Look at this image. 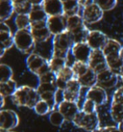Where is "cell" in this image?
<instances>
[{
    "label": "cell",
    "mask_w": 123,
    "mask_h": 132,
    "mask_svg": "<svg viewBox=\"0 0 123 132\" xmlns=\"http://www.w3.org/2000/svg\"><path fill=\"white\" fill-rule=\"evenodd\" d=\"M81 15L86 24H94L103 19L104 12L95 1H91L87 6L82 8Z\"/></svg>",
    "instance_id": "cell-7"
},
{
    "label": "cell",
    "mask_w": 123,
    "mask_h": 132,
    "mask_svg": "<svg viewBox=\"0 0 123 132\" xmlns=\"http://www.w3.org/2000/svg\"><path fill=\"white\" fill-rule=\"evenodd\" d=\"M91 52H92V49L85 42V43H76V44H73L70 53L74 57L75 61H81V62L87 63Z\"/></svg>",
    "instance_id": "cell-18"
},
{
    "label": "cell",
    "mask_w": 123,
    "mask_h": 132,
    "mask_svg": "<svg viewBox=\"0 0 123 132\" xmlns=\"http://www.w3.org/2000/svg\"><path fill=\"white\" fill-rule=\"evenodd\" d=\"M110 115L116 125L123 121V86L117 88L112 94Z\"/></svg>",
    "instance_id": "cell-6"
},
{
    "label": "cell",
    "mask_w": 123,
    "mask_h": 132,
    "mask_svg": "<svg viewBox=\"0 0 123 132\" xmlns=\"http://www.w3.org/2000/svg\"><path fill=\"white\" fill-rule=\"evenodd\" d=\"M30 32L32 34L36 44H41V43L48 40L51 38H53L52 34L50 33V31L47 28L46 22L31 24Z\"/></svg>",
    "instance_id": "cell-14"
},
{
    "label": "cell",
    "mask_w": 123,
    "mask_h": 132,
    "mask_svg": "<svg viewBox=\"0 0 123 132\" xmlns=\"http://www.w3.org/2000/svg\"><path fill=\"white\" fill-rule=\"evenodd\" d=\"M49 121L55 126H61L64 122L65 121V119L64 116L59 112L57 109L53 110L49 114Z\"/></svg>",
    "instance_id": "cell-35"
},
{
    "label": "cell",
    "mask_w": 123,
    "mask_h": 132,
    "mask_svg": "<svg viewBox=\"0 0 123 132\" xmlns=\"http://www.w3.org/2000/svg\"><path fill=\"white\" fill-rule=\"evenodd\" d=\"M85 26H86V23H85L81 15L69 16L66 19V30L68 32H70V33L81 29V28H83Z\"/></svg>",
    "instance_id": "cell-26"
},
{
    "label": "cell",
    "mask_w": 123,
    "mask_h": 132,
    "mask_svg": "<svg viewBox=\"0 0 123 132\" xmlns=\"http://www.w3.org/2000/svg\"><path fill=\"white\" fill-rule=\"evenodd\" d=\"M72 123L78 128L87 132H91L100 127V119L98 113L86 114L80 111L72 121Z\"/></svg>",
    "instance_id": "cell-5"
},
{
    "label": "cell",
    "mask_w": 123,
    "mask_h": 132,
    "mask_svg": "<svg viewBox=\"0 0 123 132\" xmlns=\"http://www.w3.org/2000/svg\"><path fill=\"white\" fill-rule=\"evenodd\" d=\"M119 82V75L115 73L111 70H106L97 74V84L101 88L105 89H112L116 87V85Z\"/></svg>",
    "instance_id": "cell-12"
},
{
    "label": "cell",
    "mask_w": 123,
    "mask_h": 132,
    "mask_svg": "<svg viewBox=\"0 0 123 132\" xmlns=\"http://www.w3.org/2000/svg\"><path fill=\"white\" fill-rule=\"evenodd\" d=\"M37 91L39 94H43V93H55L57 91V86L56 83H39L37 87Z\"/></svg>",
    "instance_id": "cell-37"
},
{
    "label": "cell",
    "mask_w": 123,
    "mask_h": 132,
    "mask_svg": "<svg viewBox=\"0 0 123 132\" xmlns=\"http://www.w3.org/2000/svg\"><path fill=\"white\" fill-rule=\"evenodd\" d=\"M26 67L30 72L35 74L38 78L51 71L49 59L44 58L39 53H32L26 58Z\"/></svg>",
    "instance_id": "cell-3"
},
{
    "label": "cell",
    "mask_w": 123,
    "mask_h": 132,
    "mask_svg": "<svg viewBox=\"0 0 123 132\" xmlns=\"http://www.w3.org/2000/svg\"><path fill=\"white\" fill-rule=\"evenodd\" d=\"M14 44L23 54H32L36 47V42L30 30H16L14 34Z\"/></svg>",
    "instance_id": "cell-4"
},
{
    "label": "cell",
    "mask_w": 123,
    "mask_h": 132,
    "mask_svg": "<svg viewBox=\"0 0 123 132\" xmlns=\"http://www.w3.org/2000/svg\"><path fill=\"white\" fill-rule=\"evenodd\" d=\"M106 60H107L109 70H111L115 73L119 75L123 70V61L120 58V55L108 57V58H106Z\"/></svg>",
    "instance_id": "cell-29"
},
{
    "label": "cell",
    "mask_w": 123,
    "mask_h": 132,
    "mask_svg": "<svg viewBox=\"0 0 123 132\" xmlns=\"http://www.w3.org/2000/svg\"><path fill=\"white\" fill-rule=\"evenodd\" d=\"M41 7L46 13L47 16L64 15L63 1H60V0H42Z\"/></svg>",
    "instance_id": "cell-19"
},
{
    "label": "cell",
    "mask_w": 123,
    "mask_h": 132,
    "mask_svg": "<svg viewBox=\"0 0 123 132\" xmlns=\"http://www.w3.org/2000/svg\"><path fill=\"white\" fill-rule=\"evenodd\" d=\"M12 102L17 107H27L34 109L37 102L40 99V94L37 88L30 87L28 85H23L18 87L16 92L11 97Z\"/></svg>",
    "instance_id": "cell-1"
},
{
    "label": "cell",
    "mask_w": 123,
    "mask_h": 132,
    "mask_svg": "<svg viewBox=\"0 0 123 132\" xmlns=\"http://www.w3.org/2000/svg\"><path fill=\"white\" fill-rule=\"evenodd\" d=\"M1 132H15V131H1Z\"/></svg>",
    "instance_id": "cell-45"
},
{
    "label": "cell",
    "mask_w": 123,
    "mask_h": 132,
    "mask_svg": "<svg viewBox=\"0 0 123 132\" xmlns=\"http://www.w3.org/2000/svg\"><path fill=\"white\" fill-rule=\"evenodd\" d=\"M34 111L39 116H45V115H49L52 112V108L46 101L40 99L34 107Z\"/></svg>",
    "instance_id": "cell-33"
},
{
    "label": "cell",
    "mask_w": 123,
    "mask_h": 132,
    "mask_svg": "<svg viewBox=\"0 0 123 132\" xmlns=\"http://www.w3.org/2000/svg\"><path fill=\"white\" fill-rule=\"evenodd\" d=\"M71 69L73 70L74 76L76 78L83 76L85 73H87L90 70V67L87 62H81V61H74L71 65Z\"/></svg>",
    "instance_id": "cell-30"
},
{
    "label": "cell",
    "mask_w": 123,
    "mask_h": 132,
    "mask_svg": "<svg viewBox=\"0 0 123 132\" xmlns=\"http://www.w3.org/2000/svg\"><path fill=\"white\" fill-rule=\"evenodd\" d=\"M15 13L13 0H1L0 1V20L5 22L12 18Z\"/></svg>",
    "instance_id": "cell-23"
},
{
    "label": "cell",
    "mask_w": 123,
    "mask_h": 132,
    "mask_svg": "<svg viewBox=\"0 0 123 132\" xmlns=\"http://www.w3.org/2000/svg\"><path fill=\"white\" fill-rule=\"evenodd\" d=\"M77 79L79 80L80 84L82 85L83 88L91 89L97 84V74L91 69H90V70L87 71V73H85L83 76L79 77Z\"/></svg>",
    "instance_id": "cell-27"
},
{
    "label": "cell",
    "mask_w": 123,
    "mask_h": 132,
    "mask_svg": "<svg viewBox=\"0 0 123 132\" xmlns=\"http://www.w3.org/2000/svg\"><path fill=\"white\" fill-rule=\"evenodd\" d=\"M13 5H14V10L15 13L17 15H29L33 9L32 1H27V0H13Z\"/></svg>",
    "instance_id": "cell-25"
},
{
    "label": "cell",
    "mask_w": 123,
    "mask_h": 132,
    "mask_svg": "<svg viewBox=\"0 0 123 132\" xmlns=\"http://www.w3.org/2000/svg\"><path fill=\"white\" fill-rule=\"evenodd\" d=\"M95 2L103 10V12L111 11L112 9H115L116 6L117 5L116 0H101V1H95Z\"/></svg>",
    "instance_id": "cell-38"
},
{
    "label": "cell",
    "mask_w": 123,
    "mask_h": 132,
    "mask_svg": "<svg viewBox=\"0 0 123 132\" xmlns=\"http://www.w3.org/2000/svg\"><path fill=\"white\" fill-rule=\"evenodd\" d=\"M91 132H120L119 129L117 128V126L116 125H110V126H104V127H98L97 129H95Z\"/></svg>",
    "instance_id": "cell-40"
},
{
    "label": "cell",
    "mask_w": 123,
    "mask_h": 132,
    "mask_svg": "<svg viewBox=\"0 0 123 132\" xmlns=\"http://www.w3.org/2000/svg\"><path fill=\"white\" fill-rule=\"evenodd\" d=\"M15 24L17 30H30L31 21L28 15H15Z\"/></svg>",
    "instance_id": "cell-32"
},
{
    "label": "cell",
    "mask_w": 123,
    "mask_h": 132,
    "mask_svg": "<svg viewBox=\"0 0 123 132\" xmlns=\"http://www.w3.org/2000/svg\"><path fill=\"white\" fill-rule=\"evenodd\" d=\"M63 7H64V15L66 18L80 15V11H82V7L80 5L79 1H74V0L63 1Z\"/></svg>",
    "instance_id": "cell-24"
},
{
    "label": "cell",
    "mask_w": 123,
    "mask_h": 132,
    "mask_svg": "<svg viewBox=\"0 0 123 132\" xmlns=\"http://www.w3.org/2000/svg\"><path fill=\"white\" fill-rule=\"evenodd\" d=\"M17 84L15 80L12 79L7 82L0 83V95L3 97H8V96H13L14 94L17 90Z\"/></svg>",
    "instance_id": "cell-28"
},
{
    "label": "cell",
    "mask_w": 123,
    "mask_h": 132,
    "mask_svg": "<svg viewBox=\"0 0 123 132\" xmlns=\"http://www.w3.org/2000/svg\"><path fill=\"white\" fill-rule=\"evenodd\" d=\"M108 40L109 38L105 33L99 30H91L87 35L86 43L90 45L92 50H102Z\"/></svg>",
    "instance_id": "cell-13"
},
{
    "label": "cell",
    "mask_w": 123,
    "mask_h": 132,
    "mask_svg": "<svg viewBox=\"0 0 123 132\" xmlns=\"http://www.w3.org/2000/svg\"><path fill=\"white\" fill-rule=\"evenodd\" d=\"M19 125L17 113L11 109H2L0 111V129L1 131H12Z\"/></svg>",
    "instance_id": "cell-8"
},
{
    "label": "cell",
    "mask_w": 123,
    "mask_h": 132,
    "mask_svg": "<svg viewBox=\"0 0 123 132\" xmlns=\"http://www.w3.org/2000/svg\"><path fill=\"white\" fill-rule=\"evenodd\" d=\"M74 77L75 76H74L71 67L65 66L64 69H61L60 71H58L56 73V86H57V89L64 91L66 88L67 83L71 79H73Z\"/></svg>",
    "instance_id": "cell-20"
},
{
    "label": "cell",
    "mask_w": 123,
    "mask_h": 132,
    "mask_svg": "<svg viewBox=\"0 0 123 132\" xmlns=\"http://www.w3.org/2000/svg\"><path fill=\"white\" fill-rule=\"evenodd\" d=\"M97 107L98 106L92 100L86 98L84 100L82 107H81V111L86 114H93L97 112Z\"/></svg>",
    "instance_id": "cell-36"
},
{
    "label": "cell",
    "mask_w": 123,
    "mask_h": 132,
    "mask_svg": "<svg viewBox=\"0 0 123 132\" xmlns=\"http://www.w3.org/2000/svg\"><path fill=\"white\" fill-rule=\"evenodd\" d=\"M122 46L123 45H121V44L118 40L109 38L108 42L105 44V46L103 47L102 51H103L106 58L112 57V56H117L120 55V50H121Z\"/></svg>",
    "instance_id": "cell-21"
},
{
    "label": "cell",
    "mask_w": 123,
    "mask_h": 132,
    "mask_svg": "<svg viewBox=\"0 0 123 132\" xmlns=\"http://www.w3.org/2000/svg\"><path fill=\"white\" fill-rule=\"evenodd\" d=\"M49 66H50L51 71H53L54 73H57L65 66H67V59L51 56L49 58Z\"/></svg>",
    "instance_id": "cell-31"
},
{
    "label": "cell",
    "mask_w": 123,
    "mask_h": 132,
    "mask_svg": "<svg viewBox=\"0 0 123 132\" xmlns=\"http://www.w3.org/2000/svg\"><path fill=\"white\" fill-rule=\"evenodd\" d=\"M0 57L2 58L5 52L12 48L14 44V34L12 33L10 27L6 22H1L0 24Z\"/></svg>",
    "instance_id": "cell-9"
},
{
    "label": "cell",
    "mask_w": 123,
    "mask_h": 132,
    "mask_svg": "<svg viewBox=\"0 0 123 132\" xmlns=\"http://www.w3.org/2000/svg\"><path fill=\"white\" fill-rule=\"evenodd\" d=\"M29 19L31 21V24L34 23H41V22H46L47 15L44 12V10L40 5H33V9L29 15Z\"/></svg>",
    "instance_id": "cell-22"
},
{
    "label": "cell",
    "mask_w": 123,
    "mask_h": 132,
    "mask_svg": "<svg viewBox=\"0 0 123 132\" xmlns=\"http://www.w3.org/2000/svg\"><path fill=\"white\" fill-rule=\"evenodd\" d=\"M120 58H121V60L123 61V46H122V48H121V50H120Z\"/></svg>",
    "instance_id": "cell-44"
},
{
    "label": "cell",
    "mask_w": 123,
    "mask_h": 132,
    "mask_svg": "<svg viewBox=\"0 0 123 132\" xmlns=\"http://www.w3.org/2000/svg\"><path fill=\"white\" fill-rule=\"evenodd\" d=\"M82 85L80 84L79 80L76 77L69 81L67 83L66 88L64 90V99L66 101H71V102H77L79 101L80 95H81V90H82Z\"/></svg>",
    "instance_id": "cell-15"
},
{
    "label": "cell",
    "mask_w": 123,
    "mask_h": 132,
    "mask_svg": "<svg viewBox=\"0 0 123 132\" xmlns=\"http://www.w3.org/2000/svg\"><path fill=\"white\" fill-rule=\"evenodd\" d=\"M86 98L92 100L97 106H101L108 101V94L105 89L95 85L92 88L87 90V92L86 93Z\"/></svg>",
    "instance_id": "cell-17"
},
{
    "label": "cell",
    "mask_w": 123,
    "mask_h": 132,
    "mask_svg": "<svg viewBox=\"0 0 123 132\" xmlns=\"http://www.w3.org/2000/svg\"><path fill=\"white\" fill-rule=\"evenodd\" d=\"M57 110L64 116L65 121L72 122L74 118L76 117V115L81 111V108L79 107V104L77 102H71V101L64 100L58 105Z\"/></svg>",
    "instance_id": "cell-16"
},
{
    "label": "cell",
    "mask_w": 123,
    "mask_h": 132,
    "mask_svg": "<svg viewBox=\"0 0 123 132\" xmlns=\"http://www.w3.org/2000/svg\"><path fill=\"white\" fill-rule=\"evenodd\" d=\"M13 75H14V72L11 67H9L6 64L0 65V83L12 80Z\"/></svg>",
    "instance_id": "cell-34"
},
{
    "label": "cell",
    "mask_w": 123,
    "mask_h": 132,
    "mask_svg": "<svg viewBox=\"0 0 123 132\" xmlns=\"http://www.w3.org/2000/svg\"><path fill=\"white\" fill-rule=\"evenodd\" d=\"M117 126V128L119 129L120 132H123V121H121V122H119L118 125H116Z\"/></svg>",
    "instance_id": "cell-41"
},
{
    "label": "cell",
    "mask_w": 123,
    "mask_h": 132,
    "mask_svg": "<svg viewBox=\"0 0 123 132\" xmlns=\"http://www.w3.org/2000/svg\"><path fill=\"white\" fill-rule=\"evenodd\" d=\"M66 19L67 18L65 15L47 18L46 26L53 37L66 31Z\"/></svg>",
    "instance_id": "cell-11"
},
{
    "label": "cell",
    "mask_w": 123,
    "mask_h": 132,
    "mask_svg": "<svg viewBox=\"0 0 123 132\" xmlns=\"http://www.w3.org/2000/svg\"><path fill=\"white\" fill-rule=\"evenodd\" d=\"M87 64L90 69L93 70L96 74L108 70L107 60L102 50H92Z\"/></svg>",
    "instance_id": "cell-10"
},
{
    "label": "cell",
    "mask_w": 123,
    "mask_h": 132,
    "mask_svg": "<svg viewBox=\"0 0 123 132\" xmlns=\"http://www.w3.org/2000/svg\"><path fill=\"white\" fill-rule=\"evenodd\" d=\"M119 80L121 81V83L123 84V70L121 71V73L119 74Z\"/></svg>",
    "instance_id": "cell-43"
},
{
    "label": "cell",
    "mask_w": 123,
    "mask_h": 132,
    "mask_svg": "<svg viewBox=\"0 0 123 132\" xmlns=\"http://www.w3.org/2000/svg\"><path fill=\"white\" fill-rule=\"evenodd\" d=\"M74 42L72 36L66 30L65 32L54 36L52 38V57L59 58H68L69 52H71Z\"/></svg>",
    "instance_id": "cell-2"
},
{
    "label": "cell",
    "mask_w": 123,
    "mask_h": 132,
    "mask_svg": "<svg viewBox=\"0 0 123 132\" xmlns=\"http://www.w3.org/2000/svg\"><path fill=\"white\" fill-rule=\"evenodd\" d=\"M39 83H56V73L53 71H49L39 77Z\"/></svg>",
    "instance_id": "cell-39"
},
{
    "label": "cell",
    "mask_w": 123,
    "mask_h": 132,
    "mask_svg": "<svg viewBox=\"0 0 123 132\" xmlns=\"http://www.w3.org/2000/svg\"><path fill=\"white\" fill-rule=\"evenodd\" d=\"M0 100H1V108H3L4 105H5V97H3V96H1L0 95Z\"/></svg>",
    "instance_id": "cell-42"
}]
</instances>
